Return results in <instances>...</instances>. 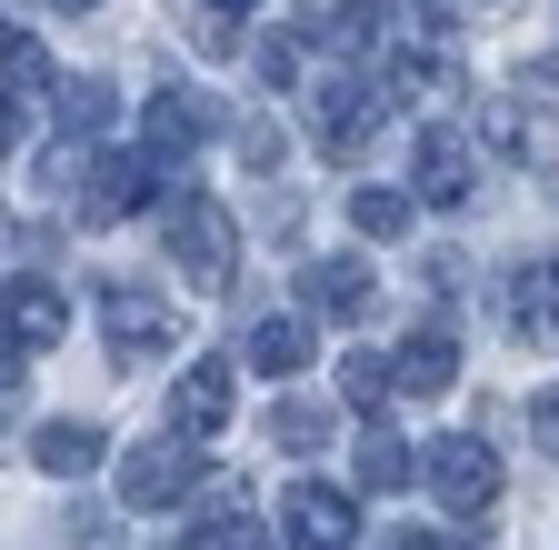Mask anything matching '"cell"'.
<instances>
[{"label": "cell", "instance_id": "6da1fadb", "mask_svg": "<svg viewBox=\"0 0 559 550\" xmlns=\"http://www.w3.org/2000/svg\"><path fill=\"white\" fill-rule=\"evenodd\" d=\"M419 480H430V501L460 511V520H489V511H500V450H489L479 431H450Z\"/></svg>", "mask_w": 559, "mask_h": 550}, {"label": "cell", "instance_id": "7a4b0ae2", "mask_svg": "<svg viewBox=\"0 0 559 550\" xmlns=\"http://www.w3.org/2000/svg\"><path fill=\"white\" fill-rule=\"evenodd\" d=\"M100 330H110V361H120V371H130V361H160L170 340H180L170 301L140 291V281H100Z\"/></svg>", "mask_w": 559, "mask_h": 550}, {"label": "cell", "instance_id": "3957f363", "mask_svg": "<svg viewBox=\"0 0 559 550\" xmlns=\"http://www.w3.org/2000/svg\"><path fill=\"white\" fill-rule=\"evenodd\" d=\"M200 491V441H140L130 460H120V501L130 511H170V501H190Z\"/></svg>", "mask_w": 559, "mask_h": 550}, {"label": "cell", "instance_id": "277c9868", "mask_svg": "<svg viewBox=\"0 0 559 550\" xmlns=\"http://www.w3.org/2000/svg\"><path fill=\"white\" fill-rule=\"evenodd\" d=\"M170 250H180V270L200 291H230V270H240V231H230V211H210V200H180L170 211Z\"/></svg>", "mask_w": 559, "mask_h": 550}, {"label": "cell", "instance_id": "5b68a950", "mask_svg": "<svg viewBox=\"0 0 559 550\" xmlns=\"http://www.w3.org/2000/svg\"><path fill=\"white\" fill-rule=\"evenodd\" d=\"M380 101H390V91H380V81H360V71L330 81V91L310 101V110H320V120H310V141H320L330 161H360V151H370V130H380Z\"/></svg>", "mask_w": 559, "mask_h": 550}, {"label": "cell", "instance_id": "8992f818", "mask_svg": "<svg viewBox=\"0 0 559 550\" xmlns=\"http://www.w3.org/2000/svg\"><path fill=\"white\" fill-rule=\"evenodd\" d=\"M479 141L510 171H559V120L530 110V101H479Z\"/></svg>", "mask_w": 559, "mask_h": 550}, {"label": "cell", "instance_id": "52a82bcc", "mask_svg": "<svg viewBox=\"0 0 559 550\" xmlns=\"http://www.w3.org/2000/svg\"><path fill=\"white\" fill-rule=\"evenodd\" d=\"M280 540L290 550H349L360 540V511H349V491H330V480H300V491L280 501Z\"/></svg>", "mask_w": 559, "mask_h": 550}, {"label": "cell", "instance_id": "ba28073f", "mask_svg": "<svg viewBox=\"0 0 559 550\" xmlns=\"http://www.w3.org/2000/svg\"><path fill=\"white\" fill-rule=\"evenodd\" d=\"M240 361H250L260 381H300V371L320 361V320H310V311H260L250 340H240Z\"/></svg>", "mask_w": 559, "mask_h": 550}, {"label": "cell", "instance_id": "9c48e42d", "mask_svg": "<svg viewBox=\"0 0 559 550\" xmlns=\"http://www.w3.org/2000/svg\"><path fill=\"white\" fill-rule=\"evenodd\" d=\"M419 200H430V211H469L479 200V161H469V141L460 130H419Z\"/></svg>", "mask_w": 559, "mask_h": 550}, {"label": "cell", "instance_id": "30bf717a", "mask_svg": "<svg viewBox=\"0 0 559 550\" xmlns=\"http://www.w3.org/2000/svg\"><path fill=\"white\" fill-rule=\"evenodd\" d=\"M460 381V330H409L390 351V400H440Z\"/></svg>", "mask_w": 559, "mask_h": 550}, {"label": "cell", "instance_id": "8fae6325", "mask_svg": "<svg viewBox=\"0 0 559 550\" xmlns=\"http://www.w3.org/2000/svg\"><path fill=\"white\" fill-rule=\"evenodd\" d=\"M210 130H221V110H210L200 91H160L151 120H140V161H180V151L210 141Z\"/></svg>", "mask_w": 559, "mask_h": 550}, {"label": "cell", "instance_id": "7c38bea8", "mask_svg": "<svg viewBox=\"0 0 559 550\" xmlns=\"http://www.w3.org/2000/svg\"><path fill=\"white\" fill-rule=\"evenodd\" d=\"M0 330H11V351H50V340L70 330V301H60V281L21 270V281H11V301H0Z\"/></svg>", "mask_w": 559, "mask_h": 550}, {"label": "cell", "instance_id": "4fadbf2b", "mask_svg": "<svg viewBox=\"0 0 559 550\" xmlns=\"http://www.w3.org/2000/svg\"><path fill=\"white\" fill-rule=\"evenodd\" d=\"M500 311H510V330L530 340V351H559V260H520Z\"/></svg>", "mask_w": 559, "mask_h": 550}, {"label": "cell", "instance_id": "5bb4252c", "mask_svg": "<svg viewBox=\"0 0 559 550\" xmlns=\"http://www.w3.org/2000/svg\"><path fill=\"white\" fill-rule=\"evenodd\" d=\"M230 421V361H190L180 381H170V431L180 441H210Z\"/></svg>", "mask_w": 559, "mask_h": 550}, {"label": "cell", "instance_id": "9a60e30c", "mask_svg": "<svg viewBox=\"0 0 559 550\" xmlns=\"http://www.w3.org/2000/svg\"><path fill=\"white\" fill-rule=\"evenodd\" d=\"M300 311H310V320H360V311H370V270L340 260V250H330V260H300Z\"/></svg>", "mask_w": 559, "mask_h": 550}, {"label": "cell", "instance_id": "2e32d148", "mask_svg": "<svg viewBox=\"0 0 559 550\" xmlns=\"http://www.w3.org/2000/svg\"><path fill=\"white\" fill-rule=\"evenodd\" d=\"M151 190H160V171L140 161V151H130V161H100V180H91V200H81V221L110 231L120 211H151Z\"/></svg>", "mask_w": 559, "mask_h": 550}, {"label": "cell", "instance_id": "e0dca14e", "mask_svg": "<svg viewBox=\"0 0 559 550\" xmlns=\"http://www.w3.org/2000/svg\"><path fill=\"white\" fill-rule=\"evenodd\" d=\"M100 450H110V441H100V421H50L31 460H40V470H60V480H81V470H100Z\"/></svg>", "mask_w": 559, "mask_h": 550}, {"label": "cell", "instance_id": "ac0fdd59", "mask_svg": "<svg viewBox=\"0 0 559 550\" xmlns=\"http://www.w3.org/2000/svg\"><path fill=\"white\" fill-rule=\"evenodd\" d=\"M270 441L290 450V460H310V450L330 441V410H320V400H290V390H280V400H270Z\"/></svg>", "mask_w": 559, "mask_h": 550}, {"label": "cell", "instance_id": "d6986e66", "mask_svg": "<svg viewBox=\"0 0 559 550\" xmlns=\"http://www.w3.org/2000/svg\"><path fill=\"white\" fill-rule=\"evenodd\" d=\"M349 221H360V241H400L409 231V200L400 190H349Z\"/></svg>", "mask_w": 559, "mask_h": 550}, {"label": "cell", "instance_id": "ffe728a7", "mask_svg": "<svg viewBox=\"0 0 559 550\" xmlns=\"http://www.w3.org/2000/svg\"><path fill=\"white\" fill-rule=\"evenodd\" d=\"M400 480H409V450L390 431H360V491H400Z\"/></svg>", "mask_w": 559, "mask_h": 550}, {"label": "cell", "instance_id": "44dd1931", "mask_svg": "<svg viewBox=\"0 0 559 550\" xmlns=\"http://www.w3.org/2000/svg\"><path fill=\"white\" fill-rule=\"evenodd\" d=\"M340 390L360 400V410H380V400H390V351H349V361H340Z\"/></svg>", "mask_w": 559, "mask_h": 550}, {"label": "cell", "instance_id": "7402d4cb", "mask_svg": "<svg viewBox=\"0 0 559 550\" xmlns=\"http://www.w3.org/2000/svg\"><path fill=\"white\" fill-rule=\"evenodd\" d=\"M110 120V81H70L60 91V130H100Z\"/></svg>", "mask_w": 559, "mask_h": 550}, {"label": "cell", "instance_id": "603a6c76", "mask_svg": "<svg viewBox=\"0 0 559 550\" xmlns=\"http://www.w3.org/2000/svg\"><path fill=\"white\" fill-rule=\"evenodd\" d=\"M190 550H270V540H260V520H240V511H230V520H200V540H190Z\"/></svg>", "mask_w": 559, "mask_h": 550}, {"label": "cell", "instance_id": "cb8c5ba5", "mask_svg": "<svg viewBox=\"0 0 559 550\" xmlns=\"http://www.w3.org/2000/svg\"><path fill=\"white\" fill-rule=\"evenodd\" d=\"M530 441L559 460V381H549V390H530Z\"/></svg>", "mask_w": 559, "mask_h": 550}, {"label": "cell", "instance_id": "d4e9b609", "mask_svg": "<svg viewBox=\"0 0 559 550\" xmlns=\"http://www.w3.org/2000/svg\"><path fill=\"white\" fill-rule=\"evenodd\" d=\"M240 161H250V171L280 161V120H250V130H240Z\"/></svg>", "mask_w": 559, "mask_h": 550}, {"label": "cell", "instance_id": "484cf974", "mask_svg": "<svg viewBox=\"0 0 559 550\" xmlns=\"http://www.w3.org/2000/svg\"><path fill=\"white\" fill-rule=\"evenodd\" d=\"M390 550H479V530H400Z\"/></svg>", "mask_w": 559, "mask_h": 550}, {"label": "cell", "instance_id": "4316f807", "mask_svg": "<svg viewBox=\"0 0 559 550\" xmlns=\"http://www.w3.org/2000/svg\"><path fill=\"white\" fill-rule=\"evenodd\" d=\"M530 81H539V91H559V50H539V71H530Z\"/></svg>", "mask_w": 559, "mask_h": 550}, {"label": "cell", "instance_id": "83f0119b", "mask_svg": "<svg viewBox=\"0 0 559 550\" xmlns=\"http://www.w3.org/2000/svg\"><path fill=\"white\" fill-rule=\"evenodd\" d=\"M50 11H91V0H50Z\"/></svg>", "mask_w": 559, "mask_h": 550}, {"label": "cell", "instance_id": "f1b7e54d", "mask_svg": "<svg viewBox=\"0 0 559 550\" xmlns=\"http://www.w3.org/2000/svg\"><path fill=\"white\" fill-rule=\"evenodd\" d=\"M230 11H250V0H221V21H230Z\"/></svg>", "mask_w": 559, "mask_h": 550}]
</instances>
